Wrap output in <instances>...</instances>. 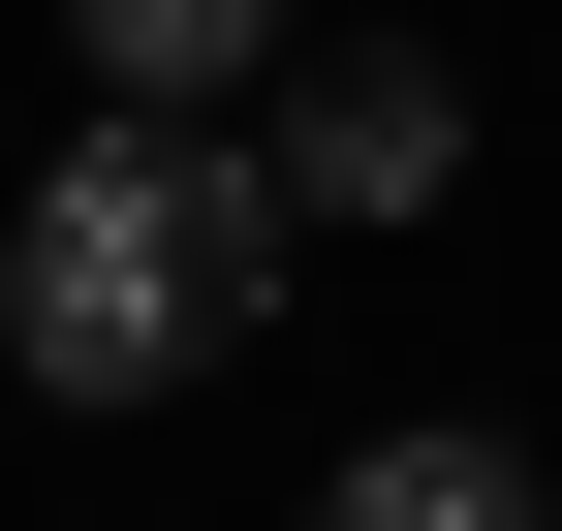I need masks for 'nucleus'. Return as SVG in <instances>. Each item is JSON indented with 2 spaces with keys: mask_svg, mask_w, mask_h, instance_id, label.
I'll list each match as a JSON object with an SVG mask.
<instances>
[{
  "mask_svg": "<svg viewBox=\"0 0 562 531\" xmlns=\"http://www.w3.org/2000/svg\"><path fill=\"white\" fill-rule=\"evenodd\" d=\"M250 313H281V157L220 94H94L0 188V375L32 407H188Z\"/></svg>",
  "mask_w": 562,
  "mask_h": 531,
  "instance_id": "1",
  "label": "nucleus"
},
{
  "mask_svg": "<svg viewBox=\"0 0 562 531\" xmlns=\"http://www.w3.org/2000/svg\"><path fill=\"white\" fill-rule=\"evenodd\" d=\"M281 219H438L469 188V94H438V32H344V63H281Z\"/></svg>",
  "mask_w": 562,
  "mask_h": 531,
  "instance_id": "2",
  "label": "nucleus"
},
{
  "mask_svg": "<svg viewBox=\"0 0 562 531\" xmlns=\"http://www.w3.org/2000/svg\"><path fill=\"white\" fill-rule=\"evenodd\" d=\"M313 531H562V500H531V438L438 407V438H375V470H313Z\"/></svg>",
  "mask_w": 562,
  "mask_h": 531,
  "instance_id": "3",
  "label": "nucleus"
},
{
  "mask_svg": "<svg viewBox=\"0 0 562 531\" xmlns=\"http://www.w3.org/2000/svg\"><path fill=\"white\" fill-rule=\"evenodd\" d=\"M94 94H281V0H63Z\"/></svg>",
  "mask_w": 562,
  "mask_h": 531,
  "instance_id": "4",
  "label": "nucleus"
}]
</instances>
